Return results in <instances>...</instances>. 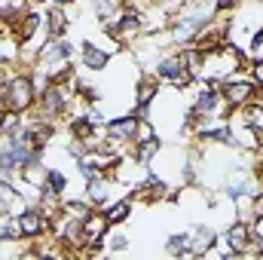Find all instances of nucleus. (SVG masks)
<instances>
[{
  "label": "nucleus",
  "instance_id": "27",
  "mask_svg": "<svg viewBox=\"0 0 263 260\" xmlns=\"http://www.w3.org/2000/svg\"><path fill=\"white\" fill-rule=\"evenodd\" d=\"M239 6H242L239 0H214V15H227V12L233 15Z\"/></svg>",
  "mask_w": 263,
  "mask_h": 260
},
{
  "label": "nucleus",
  "instance_id": "17",
  "mask_svg": "<svg viewBox=\"0 0 263 260\" xmlns=\"http://www.w3.org/2000/svg\"><path fill=\"white\" fill-rule=\"evenodd\" d=\"M67 25H70V12L65 6H46V31L49 37H65L67 34Z\"/></svg>",
  "mask_w": 263,
  "mask_h": 260
},
{
  "label": "nucleus",
  "instance_id": "3",
  "mask_svg": "<svg viewBox=\"0 0 263 260\" xmlns=\"http://www.w3.org/2000/svg\"><path fill=\"white\" fill-rule=\"evenodd\" d=\"M77 104V92L67 86V83H49L40 98H37V117L49 120V123H59V120H67L70 117V107Z\"/></svg>",
  "mask_w": 263,
  "mask_h": 260
},
{
  "label": "nucleus",
  "instance_id": "15",
  "mask_svg": "<svg viewBox=\"0 0 263 260\" xmlns=\"http://www.w3.org/2000/svg\"><path fill=\"white\" fill-rule=\"evenodd\" d=\"M217 242V230L208 224H196L190 230V257H205Z\"/></svg>",
  "mask_w": 263,
  "mask_h": 260
},
{
  "label": "nucleus",
  "instance_id": "4",
  "mask_svg": "<svg viewBox=\"0 0 263 260\" xmlns=\"http://www.w3.org/2000/svg\"><path fill=\"white\" fill-rule=\"evenodd\" d=\"M126 46L123 43H117V40H110L107 46L104 43H98V40H83L80 46H77V62L83 65V70H92V73H98V70H104V67L114 62V55L117 52H123Z\"/></svg>",
  "mask_w": 263,
  "mask_h": 260
},
{
  "label": "nucleus",
  "instance_id": "13",
  "mask_svg": "<svg viewBox=\"0 0 263 260\" xmlns=\"http://www.w3.org/2000/svg\"><path fill=\"white\" fill-rule=\"evenodd\" d=\"M159 89H162V83L150 70L141 73L138 83L132 86V107H153V98L159 95Z\"/></svg>",
  "mask_w": 263,
  "mask_h": 260
},
{
  "label": "nucleus",
  "instance_id": "6",
  "mask_svg": "<svg viewBox=\"0 0 263 260\" xmlns=\"http://www.w3.org/2000/svg\"><path fill=\"white\" fill-rule=\"evenodd\" d=\"M18 230H22V239L40 242V239H49V236H52V220L43 217V211L37 208V202H31V205L18 214Z\"/></svg>",
  "mask_w": 263,
  "mask_h": 260
},
{
  "label": "nucleus",
  "instance_id": "2",
  "mask_svg": "<svg viewBox=\"0 0 263 260\" xmlns=\"http://www.w3.org/2000/svg\"><path fill=\"white\" fill-rule=\"evenodd\" d=\"M162 86H168V89H181V92H187L196 80H193V73H190V67L184 62V52L181 49H168V52H162V55H156V62H153V70H150Z\"/></svg>",
  "mask_w": 263,
  "mask_h": 260
},
{
  "label": "nucleus",
  "instance_id": "1",
  "mask_svg": "<svg viewBox=\"0 0 263 260\" xmlns=\"http://www.w3.org/2000/svg\"><path fill=\"white\" fill-rule=\"evenodd\" d=\"M37 89H34V80L28 70H15V73H6V80L0 83V107H9V110H18V114H28L37 107Z\"/></svg>",
  "mask_w": 263,
  "mask_h": 260
},
{
  "label": "nucleus",
  "instance_id": "25",
  "mask_svg": "<svg viewBox=\"0 0 263 260\" xmlns=\"http://www.w3.org/2000/svg\"><path fill=\"white\" fill-rule=\"evenodd\" d=\"M150 138H159V132H156V126H153L150 117H144V120H138V126H135V141H132V144H141V141H150Z\"/></svg>",
  "mask_w": 263,
  "mask_h": 260
},
{
  "label": "nucleus",
  "instance_id": "10",
  "mask_svg": "<svg viewBox=\"0 0 263 260\" xmlns=\"http://www.w3.org/2000/svg\"><path fill=\"white\" fill-rule=\"evenodd\" d=\"M117 181L107 175V178H95V181H86V187H83V196L89 199V205H95V208H107L114 199H120L117 196Z\"/></svg>",
  "mask_w": 263,
  "mask_h": 260
},
{
  "label": "nucleus",
  "instance_id": "18",
  "mask_svg": "<svg viewBox=\"0 0 263 260\" xmlns=\"http://www.w3.org/2000/svg\"><path fill=\"white\" fill-rule=\"evenodd\" d=\"M233 117H236L239 123L251 126V129L263 132V98H254V101H248V104H245V107H239Z\"/></svg>",
  "mask_w": 263,
  "mask_h": 260
},
{
  "label": "nucleus",
  "instance_id": "29",
  "mask_svg": "<svg viewBox=\"0 0 263 260\" xmlns=\"http://www.w3.org/2000/svg\"><path fill=\"white\" fill-rule=\"evenodd\" d=\"M49 3H52V6H65V9H70L73 0H46V6H49Z\"/></svg>",
  "mask_w": 263,
  "mask_h": 260
},
{
  "label": "nucleus",
  "instance_id": "21",
  "mask_svg": "<svg viewBox=\"0 0 263 260\" xmlns=\"http://www.w3.org/2000/svg\"><path fill=\"white\" fill-rule=\"evenodd\" d=\"M25 126V114L18 110H9V107H0V138H9Z\"/></svg>",
  "mask_w": 263,
  "mask_h": 260
},
{
  "label": "nucleus",
  "instance_id": "7",
  "mask_svg": "<svg viewBox=\"0 0 263 260\" xmlns=\"http://www.w3.org/2000/svg\"><path fill=\"white\" fill-rule=\"evenodd\" d=\"M190 138H196V144H223V147H233L230 120H196Z\"/></svg>",
  "mask_w": 263,
  "mask_h": 260
},
{
  "label": "nucleus",
  "instance_id": "11",
  "mask_svg": "<svg viewBox=\"0 0 263 260\" xmlns=\"http://www.w3.org/2000/svg\"><path fill=\"white\" fill-rule=\"evenodd\" d=\"M220 239L233 248V254H236V257H248V245H251V224H245V220H233V224L220 233Z\"/></svg>",
  "mask_w": 263,
  "mask_h": 260
},
{
  "label": "nucleus",
  "instance_id": "26",
  "mask_svg": "<svg viewBox=\"0 0 263 260\" xmlns=\"http://www.w3.org/2000/svg\"><path fill=\"white\" fill-rule=\"evenodd\" d=\"M129 245H132L129 236H123V233H114V236H110V233H107V251H110V254H120V251H126Z\"/></svg>",
  "mask_w": 263,
  "mask_h": 260
},
{
  "label": "nucleus",
  "instance_id": "8",
  "mask_svg": "<svg viewBox=\"0 0 263 260\" xmlns=\"http://www.w3.org/2000/svg\"><path fill=\"white\" fill-rule=\"evenodd\" d=\"M117 31H120V43L123 46H129L132 40H138L141 34H144V12H141V6H135V3H126L123 9H120V15H117Z\"/></svg>",
  "mask_w": 263,
  "mask_h": 260
},
{
  "label": "nucleus",
  "instance_id": "23",
  "mask_svg": "<svg viewBox=\"0 0 263 260\" xmlns=\"http://www.w3.org/2000/svg\"><path fill=\"white\" fill-rule=\"evenodd\" d=\"M43 190L59 193L62 199H65L67 190H70V181H67V175L62 172V169H49V172H46V181H43Z\"/></svg>",
  "mask_w": 263,
  "mask_h": 260
},
{
  "label": "nucleus",
  "instance_id": "20",
  "mask_svg": "<svg viewBox=\"0 0 263 260\" xmlns=\"http://www.w3.org/2000/svg\"><path fill=\"white\" fill-rule=\"evenodd\" d=\"M126 6V0H89V9L98 22H107V18H117L120 9Z\"/></svg>",
  "mask_w": 263,
  "mask_h": 260
},
{
  "label": "nucleus",
  "instance_id": "24",
  "mask_svg": "<svg viewBox=\"0 0 263 260\" xmlns=\"http://www.w3.org/2000/svg\"><path fill=\"white\" fill-rule=\"evenodd\" d=\"M165 254H172V257H190V233H172L165 239Z\"/></svg>",
  "mask_w": 263,
  "mask_h": 260
},
{
  "label": "nucleus",
  "instance_id": "14",
  "mask_svg": "<svg viewBox=\"0 0 263 260\" xmlns=\"http://www.w3.org/2000/svg\"><path fill=\"white\" fill-rule=\"evenodd\" d=\"M77 59V46L65 37H49V43L43 46V52H40V59L37 62H73Z\"/></svg>",
  "mask_w": 263,
  "mask_h": 260
},
{
  "label": "nucleus",
  "instance_id": "9",
  "mask_svg": "<svg viewBox=\"0 0 263 260\" xmlns=\"http://www.w3.org/2000/svg\"><path fill=\"white\" fill-rule=\"evenodd\" d=\"M135 126H138V117H135L132 110L129 114H117V117H110V120L104 123V135H107L110 144L129 150L132 141H135Z\"/></svg>",
  "mask_w": 263,
  "mask_h": 260
},
{
  "label": "nucleus",
  "instance_id": "30",
  "mask_svg": "<svg viewBox=\"0 0 263 260\" xmlns=\"http://www.w3.org/2000/svg\"><path fill=\"white\" fill-rule=\"evenodd\" d=\"M257 175H260V181H263V169H260V172H257Z\"/></svg>",
  "mask_w": 263,
  "mask_h": 260
},
{
  "label": "nucleus",
  "instance_id": "22",
  "mask_svg": "<svg viewBox=\"0 0 263 260\" xmlns=\"http://www.w3.org/2000/svg\"><path fill=\"white\" fill-rule=\"evenodd\" d=\"M0 242H22L18 217L9 214V211H0Z\"/></svg>",
  "mask_w": 263,
  "mask_h": 260
},
{
  "label": "nucleus",
  "instance_id": "5",
  "mask_svg": "<svg viewBox=\"0 0 263 260\" xmlns=\"http://www.w3.org/2000/svg\"><path fill=\"white\" fill-rule=\"evenodd\" d=\"M220 86V98L227 101V107L236 114L239 107H245L248 101H254V98H263V89L260 86H254V80L251 77H236V80H223V83H217Z\"/></svg>",
  "mask_w": 263,
  "mask_h": 260
},
{
  "label": "nucleus",
  "instance_id": "16",
  "mask_svg": "<svg viewBox=\"0 0 263 260\" xmlns=\"http://www.w3.org/2000/svg\"><path fill=\"white\" fill-rule=\"evenodd\" d=\"M165 150V141H162V135L159 138H150V141H141V144H132L129 147V156L135 162H141V165H147V169H153V162H156V156Z\"/></svg>",
  "mask_w": 263,
  "mask_h": 260
},
{
  "label": "nucleus",
  "instance_id": "28",
  "mask_svg": "<svg viewBox=\"0 0 263 260\" xmlns=\"http://www.w3.org/2000/svg\"><path fill=\"white\" fill-rule=\"evenodd\" d=\"M248 77L254 80V86L263 89V62H251V65H248Z\"/></svg>",
  "mask_w": 263,
  "mask_h": 260
},
{
  "label": "nucleus",
  "instance_id": "12",
  "mask_svg": "<svg viewBox=\"0 0 263 260\" xmlns=\"http://www.w3.org/2000/svg\"><path fill=\"white\" fill-rule=\"evenodd\" d=\"M230 138H233V147L236 150H242V153H254V150H260L263 147V132L251 129V126H245V123H233L230 120Z\"/></svg>",
  "mask_w": 263,
  "mask_h": 260
},
{
  "label": "nucleus",
  "instance_id": "19",
  "mask_svg": "<svg viewBox=\"0 0 263 260\" xmlns=\"http://www.w3.org/2000/svg\"><path fill=\"white\" fill-rule=\"evenodd\" d=\"M132 196H120V199H114L107 208H104V214H107V224L110 227H120V224H126L132 217Z\"/></svg>",
  "mask_w": 263,
  "mask_h": 260
}]
</instances>
